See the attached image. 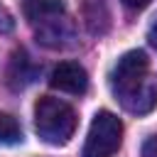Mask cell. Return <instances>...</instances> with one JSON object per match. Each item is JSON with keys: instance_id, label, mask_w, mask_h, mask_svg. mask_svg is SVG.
<instances>
[{"instance_id": "1", "label": "cell", "mask_w": 157, "mask_h": 157, "mask_svg": "<svg viewBox=\"0 0 157 157\" xmlns=\"http://www.w3.org/2000/svg\"><path fill=\"white\" fill-rule=\"evenodd\" d=\"M110 88L128 113L145 115L157 105V78L150 76V59L142 49H130L115 61Z\"/></svg>"}, {"instance_id": "2", "label": "cell", "mask_w": 157, "mask_h": 157, "mask_svg": "<svg viewBox=\"0 0 157 157\" xmlns=\"http://www.w3.org/2000/svg\"><path fill=\"white\" fill-rule=\"evenodd\" d=\"M34 128L47 145H66L76 130V113L66 101L42 96L34 105Z\"/></svg>"}, {"instance_id": "3", "label": "cell", "mask_w": 157, "mask_h": 157, "mask_svg": "<svg viewBox=\"0 0 157 157\" xmlns=\"http://www.w3.org/2000/svg\"><path fill=\"white\" fill-rule=\"evenodd\" d=\"M123 142V123L110 110H98L91 120L83 157H113Z\"/></svg>"}, {"instance_id": "4", "label": "cell", "mask_w": 157, "mask_h": 157, "mask_svg": "<svg viewBox=\"0 0 157 157\" xmlns=\"http://www.w3.org/2000/svg\"><path fill=\"white\" fill-rule=\"evenodd\" d=\"M49 83L64 93H71V96H81L86 93L88 88V74L81 64L76 61H61L54 66L52 76H49Z\"/></svg>"}, {"instance_id": "5", "label": "cell", "mask_w": 157, "mask_h": 157, "mask_svg": "<svg viewBox=\"0 0 157 157\" xmlns=\"http://www.w3.org/2000/svg\"><path fill=\"white\" fill-rule=\"evenodd\" d=\"M37 42H42L44 47L49 49H64V47H71L74 44V25L61 15V17H54L44 25H39L37 29Z\"/></svg>"}, {"instance_id": "6", "label": "cell", "mask_w": 157, "mask_h": 157, "mask_svg": "<svg viewBox=\"0 0 157 157\" xmlns=\"http://www.w3.org/2000/svg\"><path fill=\"white\" fill-rule=\"evenodd\" d=\"M22 12L32 25H44L64 15V2L61 0H22Z\"/></svg>"}, {"instance_id": "7", "label": "cell", "mask_w": 157, "mask_h": 157, "mask_svg": "<svg viewBox=\"0 0 157 157\" xmlns=\"http://www.w3.org/2000/svg\"><path fill=\"white\" fill-rule=\"evenodd\" d=\"M83 22L91 34H103L108 32L110 25V12L105 0H83Z\"/></svg>"}, {"instance_id": "8", "label": "cell", "mask_w": 157, "mask_h": 157, "mask_svg": "<svg viewBox=\"0 0 157 157\" xmlns=\"http://www.w3.org/2000/svg\"><path fill=\"white\" fill-rule=\"evenodd\" d=\"M22 142V128L12 115L0 113V145H17Z\"/></svg>"}, {"instance_id": "9", "label": "cell", "mask_w": 157, "mask_h": 157, "mask_svg": "<svg viewBox=\"0 0 157 157\" xmlns=\"http://www.w3.org/2000/svg\"><path fill=\"white\" fill-rule=\"evenodd\" d=\"M12 27H15L12 15L7 12V7H5V5H0V32H10Z\"/></svg>"}, {"instance_id": "10", "label": "cell", "mask_w": 157, "mask_h": 157, "mask_svg": "<svg viewBox=\"0 0 157 157\" xmlns=\"http://www.w3.org/2000/svg\"><path fill=\"white\" fill-rule=\"evenodd\" d=\"M142 157H157V135L147 137L142 145Z\"/></svg>"}, {"instance_id": "11", "label": "cell", "mask_w": 157, "mask_h": 157, "mask_svg": "<svg viewBox=\"0 0 157 157\" xmlns=\"http://www.w3.org/2000/svg\"><path fill=\"white\" fill-rule=\"evenodd\" d=\"M128 10H142V7H147L152 0H120Z\"/></svg>"}, {"instance_id": "12", "label": "cell", "mask_w": 157, "mask_h": 157, "mask_svg": "<svg viewBox=\"0 0 157 157\" xmlns=\"http://www.w3.org/2000/svg\"><path fill=\"white\" fill-rule=\"evenodd\" d=\"M152 42H155V44H157V39H152Z\"/></svg>"}]
</instances>
